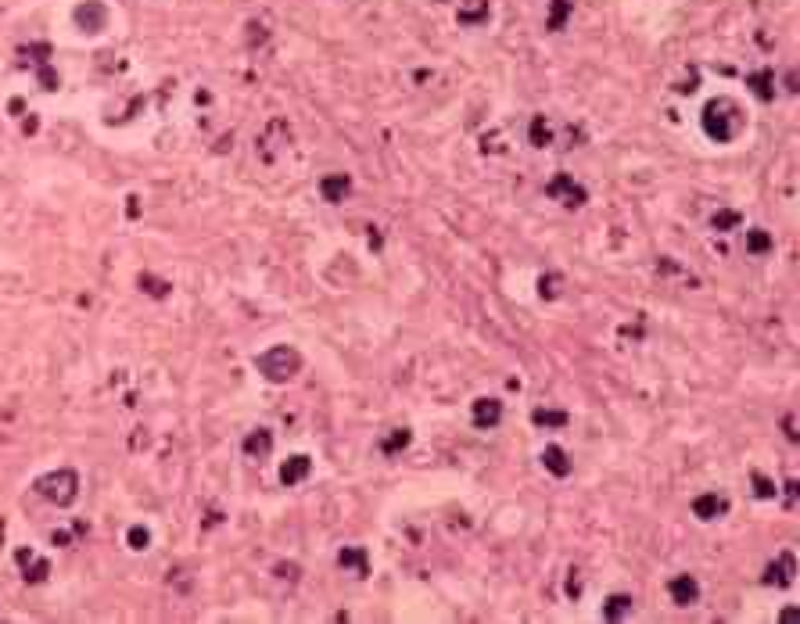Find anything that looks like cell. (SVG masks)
I'll return each mask as SVG.
<instances>
[{
    "mask_svg": "<svg viewBox=\"0 0 800 624\" xmlns=\"http://www.w3.org/2000/svg\"><path fill=\"white\" fill-rule=\"evenodd\" d=\"M460 22H463V26H478V22H488V0H474L470 8H460Z\"/></svg>",
    "mask_w": 800,
    "mask_h": 624,
    "instance_id": "d6986e66",
    "label": "cell"
},
{
    "mask_svg": "<svg viewBox=\"0 0 800 624\" xmlns=\"http://www.w3.org/2000/svg\"><path fill=\"white\" fill-rule=\"evenodd\" d=\"M747 251H750V255L772 251V237H768L764 230H747Z\"/></svg>",
    "mask_w": 800,
    "mask_h": 624,
    "instance_id": "7402d4cb",
    "label": "cell"
},
{
    "mask_svg": "<svg viewBox=\"0 0 800 624\" xmlns=\"http://www.w3.org/2000/svg\"><path fill=\"white\" fill-rule=\"evenodd\" d=\"M348 191H352V180H348L344 172H330V176H323V180H320V194H323V201H330V205L344 201Z\"/></svg>",
    "mask_w": 800,
    "mask_h": 624,
    "instance_id": "4fadbf2b",
    "label": "cell"
},
{
    "mask_svg": "<svg viewBox=\"0 0 800 624\" xmlns=\"http://www.w3.org/2000/svg\"><path fill=\"white\" fill-rule=\"evenodd\" d=\"M754 492H757L761 499H775V495H779V488H775L764 474H754Z\"/></svg>",
    "mask_w": 800,
    "mask_h": 624,
    "instance_id": "4316f807",
    "label": "cell"
},
{
    "mask_svg": "<svg viewBox=\"0 0 800 624\" xmlns=\"http://www.w3.org/2000/svg\"><path fill=\"white\" fill-rule=\"evenodd\" d=\"M743 223V216L736 212V208H722V212H715V219H710V226L715 230H722V233H729V230H736Z\"/></svg>",
    "mask_w": 800,
    "mask_h": 624,
    "instance_id": "ffe728a7",
    "label": "cell"
},
{
    "mask_svg": "<svg viewBox=\"0 0 800 624\" xmlns=\"http://www.w3.org/2000/svg\"><path fill=\"white\" fill-rule=\"evenodd\" d=\"M255 370L270 384H288L302 370V355L291 344H273V348H265L262 355H255Z\"/></svg>",
    "mask_w": 800,
    "mask_h": 624,
    "instance_id": "7a4b0ae2",
    "label": "cell"
},
{
    "mask_svg": "<svg viewBox=\"0 0 800 624\" xmlns=\"http://www.w3.org/2000/svg\"><path fill=\"white\" fill-rule=\"evenodd\" d=\"M409 438H413V434H409L406 427H402V430H391V438H388V441L381 445V449H384L388 456H395V453H402L406 445H409Z\"/></svg>",
    "mask_w": 800,
    "mask_h": 624,
    "instance_id": "603a6c76",
    "label": "cell"
},
{
    "mask_svg": "<svg viewBox=\"0 0 800 624\" xmlns=\"http://www.w3.org/2000/svg\"><path fill=\"white\" fill-rule=\"evenodd\" d=\"M15 560H19V567H22V578H26V581H33V585L47 581L51 564H47L43 556H36L33 549H19V553H15Z\"/></svg>",
    "mask_w": 800,
    "mask_h": 624,
    "instance_id": "30bf717a",
    "label": "cell"
},
{
    "mask_svg": "<svg viewBox=\"0 0 800 624\" xmlns=\"http://www.w3.org/2000/svg\"><path fill=\"white\" fill-rule=\"evenodd\" d=\"M270 453H273V430L258 427L244 438V456L248 460H270Z\"/></svg>",
    "mask_w": 800,
    "mask_h": 624,
    "instance_id": "8fae6325",
    "label": "cell"
},
{
    "mask_svg": "<svg viewBox=\"0 0 800 624\" xmlns=\"http://www.w3.org/2000/svg\"><path fill=\"white\" fill-rule=\"evenodd\" d=\"M531 420H535L539 427H564L567 423V413L564 409H535V413H531Z\"/></svg>",
    "mask_w": 800,
    "mask_h": 624,
    "instance_id": "44dd1931",
    "label": "cell"
},
{
    "mask_svg": "<svg viewBox=\"0 0 800 624\" xmlns=\"http://www.w3.org/2000/svg\"><path fill=\"white\" fill-rule=\"evenodd\" d=\"M527 140H531V147H549V144H553V126H549L546 115H535V119H531Z\"/></svg>",
    "mask_w": 800,
    "mask_h": 624,
    "instance_id": "ac0fdd59",
    "label": "cell"
},
{
    "mask_svg": "<svg viewBox=\"0 0 800 624\" xmlns=\"http://www.w3.org/2000/svg\"><path fill=\"white\" fill-rule=\"evenodd\" d=\"M546 194L553 198V201H560L564 208H581L585 201H589V191L581 187V184H574V176H567V172H557L553 180L546 184Z\"/></svg>",
    "mask_w": 800,
    "mask_h": 624,
    "instance_id": "277c9868",
    "label": "cell"
},
{
    "mask_svg": "<svg viewBox=\"0 0 800 624\" xmlns=\"http://www.w3.org/2000/svg\"><path fill=\"white\" fill-rule=\"evenodd\" d=\"M796 581V556L793 553H779L768 567H764V585H775V588H786Z\"/></svg>",
    "mask_w": 800,
    "mask_h": 624,
    "instance_id": "5b68a950",
    "label": "cell"
},
{
    "mask_svg": "<svg viewBox=\"0 0 800 624\" xmlns=\"http://www.w3.org/2000/svg\"><path fill=\"white\" fill-rule=\"evenodd\" d=\"M747 86L754 90V97H761V101H772L775 97V72H754V75H747Z\"/></svg>",
    "mask_w": 800,
    "mask_h": 624,
    "instance_id": "e0dca14e",
    "label": "cell"
},
{
    "mask_svg": "<svg viewBox=\"0 0 800 624\" xmlns=\"http://www.w3.org/2000/svg\"><path fill=\"white\" fill-rule=\"evenodd\" d=\"M19 54H22V58H33V61H47V58H51V47H47V43H33V47H22Z\"/></svg>",
    "mask_w": 800,
    "mask_h": 624,
    "instance_id": "83f0119b",
    "label": "cell"
},
{
    "mask_svg": "<svg viewBox=\"0 0 800 624\" xmlns=\"http://www.w3.org/2000/svg\"><path fill=\"white\" fill-rule=\"evenodd\" d=\"M542 467L549 474H557V477H567L571 474V460H567V453L560 449V445H546V449H542Z\"/></svg>",
    "mask_w": 800,
    "mask_h": 624,
    "instance_id": "2e32d148",
    "label": "cell"
},
{
    "mask_svg": "<svg viewBox=\"0 0 800 624\" xmlns=\"http://www.w3.org/2000/svg\"><path fill=\"white\" fill-rule=\"evenodd\" d=\"M632 610H636V599L625 596V592H614V596L603 603V617H606V620H625V617H632Z\"/></svg>",
    "mask_w": 800,
    "mask_h": 624,
    "instance_id": "9a60e30c",
    "label": "cell"
},
{
    "mask_svg": "<svg viewBox=\"0 0 800 624\" xmlns=\"http://www.w3.org/2000/svg\"><path fill=\"white\" fill-rule=\"evenodd\" d=\"M309 474H312V460H309V456H291V460L280 467V481H284L288 488L302 485Z\"/></svg>",
    "mask_w": 800,
    "mask_h": 624,
    "instance_id": "5bb4252c",
    "label": "cell"
},
{
    "mask_svg": "<svg viewBox=\"0 0 800 624\" xmlns=\"http://www.w3.org/2000/svg\"><path fill=\"white\" fill-rule=\"evenodd\" d=\"M539 295L542 298H557L560 295V277H542L539 280Z\"/></svg>",
    "mask_w": 800,
    "mask_h": 624,
    "instance_id": "f1b7e54d",
    "label": "cell"
},
{
    "mask_svg": "<svg viewBox=\"0 0 800 624\" xmlns=\"http://www.w3.org/2000/svg\"><path fill=\"white\" fill-rule=\"evenodd\" d=\"M265 36H270V33H265V26H258V22H251V26H248V47L265 43Z\"/></svg>",
    "mask_w": 800,
    "mask_h": 624,
    "instance_id": "f546056e",
    "label": "cell"
},
{
    "mask_svg": "<svg viewBox=\"0 0 800 624\" xmlns=\"http://www.w3.org/2000/svg\"><path fill=\"white\" fill-rule=\"evenodd\" d=\"M140 291H147L151 298H165V295H169V284H165V280H158V277H147V273H144V277H140Z\"/></svg>",
    "mask_w": 800,
    "mask_h": 624,
    "instance_id": "d4e9b609",
    "label": "cell"
},
{
    "mask_svg": "<svg viewBox=\"0 0 800 624\" xmlns=\"http://www.w3.org/2000/svg\"><path fill=\"white\" fill-rule=\"evenodd\" d=\"M75 26L83 33H101L108 26V8L101 4V0H86V4L75 8Z\"/></svg>",
    "mask_w": 800,
    "mask_h": 624,
    "instance_id": "8992f818",
    "label": "cell"
},
{
    "mask_svg": "<svg viewBox=\"0 0 800 624\" xmlns=\"http://www.w3.org/2000/svg\"><path fill=\"white\" fill-rule=\"evenodd\" d=\"M40 86H43V90H58V72L43 65V68H40Z\"/></svg>",
    "mask_w": 800,
    "mask_h": 624,
    "instance_id": "4dcf8cb0",
    "label": "cell"
},
{
    "mask_svg": "<svg viewBox=\"0 0 800 624\" xmlns=\"http://www.w3.org/2000/svg\"><path fill=\"white\" fill-rule=\"evenodd\" d=\"M703 129H707V137H710V140L729 144V140L743 129V112H740V105H736V101H729V97L710 101V105L703 108Z\"/></svg>",
    "mask_w": 800,
    "mask_h": 624,
    "instance_id": "6da1fadb",
    "label": "cell"
},
{
    "mask_svg": "<svg viewBox=\"0 0 800 624\" xmlns=\"http://www.w3.org/2000/svg\"><path fill=\"white\" fill-rule=\"evenodd\" d=\"M470 420H474V427H481V430L499 427V420H502V402H499V398H474Z\"/></svg>",
    "mask_w": 800,
    "mask_h": 624,
    "instance_id": "ba28073f",
    "label": "cell"
},
{
    "mask_svg": "<svg viewBox=\"0 0 800 624\" xmlns=\"http://www.w3.org/2000/svg\"><path fill=\"white\" fill-rule=\"evenodd\" d=\"M33 488H36L40 499H47V502H54V506H72V502L79 499V474L68 470V467H58V470L36 477Z\"/></svg>",
    "mask_w": 800,
    "mask_h": 624,
    "instance_id": "3957f363",
    "label": "cell"
},
{
    "mask_svg": "<svg viewBox=\"0 0 800 624\" xmlns=\"http://www.w3.org/2000/svg\"><path fill=\"white\" fill-rule=\"evenodd\" d=\"M337 567L348 571V574H355V578H367V574H370L367 549H359V546H344V549L337 553Z\"/></svg>",
    "mask_w": 800,
    "mask_h": 624,
    "instance_id": "7c38bea8",
    "label": "cell"
},
{
    "mask_svg": "<svg viewBox=\"0 0 800 624\" xmlns=\"http://www.w3.org/2000/svg\"><path fill=\"white\" fill-rule=\"evenodd\" d=\"M567 596H571V599L581 596V578H574V571H571V578H567Z\"/></svg>",
    "mask_w": 800,
    "mask_h": 624,
    "instance_id": "d6a6232c",
    "label": "cell"
},
{
    "mask_svg": "<svg viewBox=\"0 0 800 624\" xmlns=\"http://www.w3.org/2000/svg\"><path fill=\"white\" fill-rule=\"evenodd\" d=\"M277 578H291V581H295V578H298V567H295V564H280V567H277Z\"/></svg>",
    "mask_w": 800,
    "mask_h": 624,
    "instance_id": "836d02e7",
    "label": "cell"
},
{
    "mask_svg": "<svg viewBox=\"0 0 800 624\" xmlns=\"http://www.w3.org/2000/svg\"><path fill=\"white\" fill-rule=\"evenodd\" d=\"M567 15H571V4H567V0H553V15H549V29H564Z\"/></svg>",
    "mask_w": 800,
    "mask_h": 624,
    "instance_id": "484cf974",
    "label": "cell"
},
{
    "mask_svg": "<svg viewBox=\"0 0 800 624\" xmlns=\"http://www.w3.org/2000/svg\"><path fill=\"white\" fill-rule=\"evenodd\" d=\"M126 542H130V549H137V553H140V549H147V546H151V531L137 524V527H130Z\"/></svg>",
    "mask_w": 800,
    "mask_h": 624,
    "instance_id": "cb8c5ba5",
    "label": "cell"
},
{
    "mask_svg": "<svg viewBox=\"0 0 800 624\" xmlns=\"http://www.w3.org/2000/svg\"><path fill=\"white\" fill-rule=\"evenodd\" d=\"M782 427H786V438H789V441H796V438H800V430H796V416H793V413L782 420Z\"/></svg>",
    "mask_w": 800,
    "mask_h": 624,
    "instance_id": "1f68e13d",
    "label": "cell"
},
{
    "mask_svg": "<svg viewBox=\"0 0 800 624\" xmlns=\"http://www.w3.org/2000/svg\"><path fill=\"white\" fill-rule=\"evenodd\" d=\"M786 506H796V481H786Z\"/></svg>",
    "mask_w": 800,
    "mask_h": 624,
    "instance_id": "e575fe53",
    "label": "cell"
},
{
    "mask_svg": "<svg viewBox=\"0 0 800 624\" xmlns=\"http://www.w3.org/2000/svg\"><path fill=\"white\" fill-rule=\"evenodd\" d=\"M668 596H671L675 606H693V603L700 599V581H696L693 574H675V578L668 581Z\"/></svg>",
    "mask_w": 800,
    "mask_h": 624,
    "instance_id": "9c48e42d",
    "label": "cell"
},
{
    "mask_svg": "<svg viewBox=\"0 0 800 624\" xmlns=\"http://www.w3.org/2000/svg\"><path fill=\"white\" fill-rule=\"evenodd\" d=\"M725 513H729V499L718 495V492H703V495L693 499V517L696 520H718Z\"/></svg>",
    "mask_w": 800,
    "mask_h": 624,
    "instance_id": "52a82bcc",
    "label": "cell"
}]
</instances>
